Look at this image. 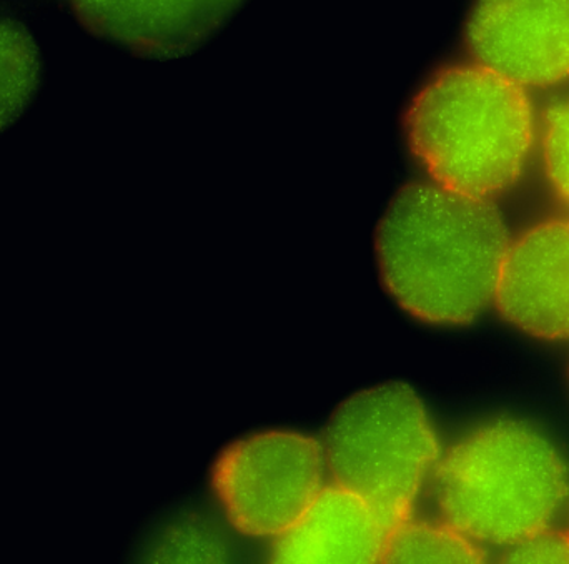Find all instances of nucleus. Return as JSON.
Returning <instances> with one entry per match:
<instances>
[{
	"label": "nucleus",
	"mask_w": 569,
	"mask_h": 564,
	"mask_svg": "<svg viewBox=\"0 0 569 564\" xmlns=\"http://www.w3.org/2000/svg\"><path fill=\"white\" fill-rule=\"evenodd\" d=\"M36 46L16 27L0 26V132L29 109L39 90Z\"/></svg>",
	"instance_id": "9b49d317"
},
{
	"label": "nucleus",
	"mask_w": 569,
	"mask_h": 564,
	"mask_svg": "<svg viewBox=\"0 0 569 564\" xmlns=\"http://www.w3.org/2000/svg\"><path fill=\"white\" fill-rule=\"evenodd\" d=\"M393 530L367 500L331 483L277 538L273 560L295 564L380 563Z\"/></svg>",
	"instance_id": "1a4fd4ad"
},
{
	"label": "nucleus",
	"mask_w": 569,
	"mask_h": 564,
	"mask_svg": "<svg viewBox=\"0 0 569 564\" xmlns=\"http://www.w3.org/2000/svg\"><path fill=\"white\" fill-rule=\"evenodd\" d=\"M321 449L335 485L367 500L393 528L410 520L441 459L427 409L401 383L371 386L341 403Z\"/></svg>",
	"instance_id": "20e7f679"
},
{
	"label": "nucleus",
	"mask_w": 569,
	"mask_h": 564,
	"mask_svg": "<svg viewBox=\"0 0 569 564\" xmlns=\"http://www.w3.org/2000/svg\"><path fill=\"white\" fill-rule=\"evenodd\" d=\"M441 518L477 545L508 548L567 505V463L550 440L501 420L457 443L435 470Z\"/></svg>",
	"instance_id": "7ed1b4c3"
},
{
	"label": "nucleus",
	"mask_w": 569,
	"mask_h": 564,
	"mask_svg": "<svg viewBox=\"0 0 569 564\" xmlns=\"http://www.w3.org/2000/svg\"><path fill=\"white\" fill-rule=\"evenodd\" d=\"M480 545L447 523H401L391 533L385 563H481Z\"/></svg>",
	"instance_id": "9d476101"
},
{
	"label": "nucleus",
	"mask_w": 569,
	"mask_h": 564,
	"mask_svg": "<svg viewBox=\"0 0 569 564\" xmlns=\"http://www.w3.org/2000/svg\"><path fill=\"white\" fill-rule=\"evenodd\" d=\"M508 563H569V532L540 530L505 548Z\"/></svg>",
	"instance_id": "ddd939ff"
},
{
	"label": "nucleus",
	"mask_w": 569,
	"mask_h": 564,
	"mask_svg": "<svg viewBox=\"0 0 569 564\" xmlns=\"http://www.w3.org/2000/svg\"><path fill=\"white\" fill-rule=\"evenodd\" d=\"M477 63L523 89L569 79V0H478L467 27Z\"/></svg>",
	"instance_id": "423d86ee"
},
{
	"label": "nucleus",
	"mask_w": 569,
	"mask_h": 564,
	"mask_svg": "<svg viewBox=\"0 0 569 564\" xmlns=\"http://www.w3.org/2000/svg\"><path fill=\"white\" fill-rule=\"evenodd\" d=\"M493 303L510 325L533 339L569 340V216L510 240Z\"/></svg>",
	"instance_id": "0eeeda50"
},
{
	"label": "nucleus",
	"mask_w": 569,
	"mask_h": 564,
	"mask_svg": "<svg viewBox=\"0 0 569 564\" xmlns=\"http://www.w3.org/2000/svg\"><path fill=\"white\" fill-rule=\"evenodd\" d=\"M510 239L491 200L413 183L381 216L377 260L395 302L431 325L473 322L495 300Z\"/></svg>",
	"instance_id": "f257e3e1"
},
{
	"label": "nucleus",
	"mask_w": 569,
	"mask_h": 564,
	"mask_svg": "<svg viewBox=\"0 0 569 564\" xmlns=\"http://www.w3.org/2000/svg\"><path fill=\"white\" fill-rule=\"evenodd\" d=\"M541 145L551 187L569 205V93L548 109Z\"/></svg>",
	"instance_id": "f8f14e48"
},
{
	"label": "nucleus",
	"mask_w": 569,
	"mask_h": 564,
	"mask_svg": "<svg viewBox=\"0 0 569 564\" xmlns=\"http://www.w3.org/2000/svg\"><path fill=\"white\" fill-rule=\"evenodd\" d=\"M323 449L295 432H263L233 443L216 466L217 495L237 530L280 538L323 490Z\"/></svg>",
	"instance_id": "39448f33"
},
{
	"label": "nucleus",
	"mask_w": 569,
	"mask_h": 564,
	"mask_svg": "<svg viewBox=\"0 0 569 564\" xmlns=\"http://www.w3.org/2000/svg\"><path fill=\"white\" fill-rule=\"evenodd\" d=\"M246 0H67L96 36L152 59H173L220 32Z\"/></svg>",
	"instance_id": "6e6552de"
},
{
	"label": "nucleus",
	"mask_w": 569,
	"mask_h": 564,
	"mask_svg": "<svg viewBox=\"0 0 569 564\" xmlns=\"http://www.w3.org/2000/svg\"><path fill=\"white\" fill-rule=\"evenodd\" d=\"M405 125L433 183L483 200L517 183L537 137L527 89L477 62L438 72L415 97Z\"/></svg>",
	"instance_id": "f03ea898"
}]
</instances>
